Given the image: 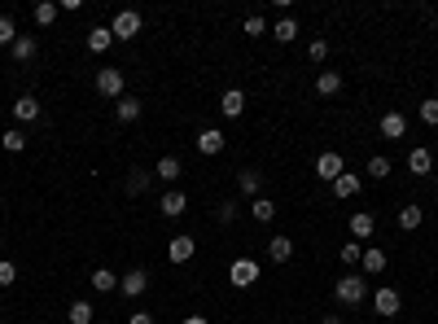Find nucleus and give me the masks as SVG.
I'll return each mask as SVG.
<instances>
[{"instance_id":"obj_34","label":"nucleus","mask_w":438,"mask_h":324,"mask_svg":"<svg viewBox=\"0 0 438 324\" xmlns=\"http://www.w3.org/2000/svg\"><path fill=\"white\" fill-rule=\"evenodd\" d=\"M13 40H18L13 18H5V13H0V48H13Z\"/></svg>"},{"instance_id":"obj_4","label":"nucleus","mask_w":438,"mask_h":324,"mask_svg":"<svg viewBox=\"0 0 438 324\" xmlns=\"http://www.w3.org/2000/svg\"><path fill=\"white\" fill-rule=\"evenodd\" d=\"M228 281H233V289H250L254 281H259V263H254V259H233Z\"/></svg>"},{"instance_id":"obj_12","label":"nucleus","mask_w":438,"mask_h":324,"mask_svg":"<svg viewBox=\"0 0 438 324\" xmlns=\"http://www.w3.org/2000/svg\"><path fill=\"white\" fill-rule=\"evenodd\" d=\"M377 132H381L385 140H399V136L407 132V114H399V110H390V114H381V123H377Z\"/></svg>"},{"instance_id":"obj_2","label":"nucleus","mask_w":438,"mask_h":324,"mask_svg":"<svg viewBox=\"0 0 438 324\" xmlns=\"http://www.w3.org/2000/svg\"><path fill=\"white\" fill-rule=\"evenodd\" d=\"M92 84H97V92H101V96H110V101L127 96V79H123V70H114V66H101Z\"/></svg>"},{"instance_id":"obj_18","label":"nucleus","mask_w":438,"mask_h":324,"mask_svg":"<svg viewBox=\"0 0 438 324\" xmlns=\"http://www.w3.org/2000/svg\"><path fill=\"white\" fill-rule=\"evenodd\" d=\"M259 189H263V176H259L254 167L237 171V193H241V197H250V202H254V197H259Z\"/></svg>"},{"instance_id":"obj_39","label":"nucleus","mask_w":438,"mask_h":324,"mask_svg":"<svg viewBox=\"0 0 438 324\" xmlns=\"http://www.w3.org/2000/svg\"><path fill=\"white\" fill-rule=\"evenodd\" d=\"M215 219H219V223H233V219H237V202H219V206H215Z\"/></svg>"},{"instance_id":"obj_11","label":"nucleus","mask_w":438,"mask_h":324,"mask_svg":"<svg viewBox=\"0 0 438 324\" xmlns=\"http://www.w3.org/2000/svg\"><path fill=\"white\" fill-rule=\"evenodd\" d=\"M219 114H224V118H241V114H246V92H241V88H228V92L219 96Z\"/></svg>"},{"instance_id":"obj_41","label":"nucleus","mask_w":438,"mask_h":324,"mask_svg":"<svg viewBox=\"0 0 438 324\" xmlns=\"http://www.w3.org/2000/svg\"><path fill=\"white\" fill-rule=\"evenodd\" d=\"M127 324H158V320H153L149 311H132V320H127Z\"/></svg>"},{"instance_id":"obj_40","label":"nucleus","mask_w":438,"mask_h":324,"mask_svg":"<svg viewBox=\"0 0 438 324\" xmlns=\"http://www.w3.org/2000/svg\"><path fill=\"white\" fill-rule=\"evenodd\" d=\"M307 57H312V62H324V57H329V40H312V48H307Z\"/></svg>"},{"instance_id":"obj_38","label":"nucleus","mask_w":438,"mask_h":324,"mask_svg":"<svg viewBox=\"0 0 438 324\" xmlns=\"http://www.w3.org/2000/svg\"><path fill=\"white\" fill-rule=\"evenodd\" d=\"M13 281H18V267H13L9 259H0V289H9Z\"/></svg>"},{"instance_id":"obj_35","label":"nucleus","mask_w":438,"mask_h":324,"mask_svg":"<svg viewBox=\"0 0 438 324\" xmlns=\"http://www.w3.org/2000/svg\"><path fill=\"white\" fill-rule=\"evenodd\" d=\"M368 176H373V180H385V176H390V158L373 154V158H368Z\"/></svg>"},{"instance_id":"obj_7","label":"nucleus","mask_w":438,"mask_h":324,"mask_svg":"<svg viewBox=\"0 0 438 324\" xmlns=\"http://www.w3.org/2000/svg\"><path fill=\"white\" fill-rule=\"evenodd\" d=\"M342 171H346V162H342V154H333V149H324V154L316 158V176H320V180H329V184L338 180Z\"/></svg>"},{"instance_id":"obj_17","label":"nucleus","mask_w":438,"mask_h":324,"mask_svg":"<svg viewBox=\"0 0 438 324\" xmlns=\"http://www.w3.org/2000/svg\"><path fill=\"white\" fill-rule=\"evenodd\" d=\"M197 255V241L193 237H171V245H167V259L171 263H189Z\"/></svg>"},{"instance_id":"obj_8","label":"nucleus","mask_w":438,"mask_h":324,"mask_svg":"<svg viewBox=\"0 0 438 324\" xmlns=\"http://www.w3.org/2000/svg\"><path fill=\"white\" fill-rule=\"evenodd\" d=\"M13 118H18V123H35V118H44V106H40V96L22 92L18 101H13Z\"/></svg>"},{"instance_id":"obj_26","label":"nucleus","mask_w":438,"mask_h":324,"mask_svg":"<svg viewBox=\"0 0 438 324\" xmlns=\"http://www.w3.org/2000/svg\"><path fill=\"white\" fill-rule=\"evenodd\" d=\"M88 285H92L97 294H114V289H119V276H114L110 267H97L92 276H88Z\"/></svg>"},{"instance_id":"obj_9","label":"nucleus","mask_w":438,"mask_h":324,"mask_svg":"<svg viewBox=\"0 0 438 324\" xmlns=\"http://www.w3.org/2000/svg\"><path fill=\"white\" fill-rule=\"evenodd\" d=\"M158 211H163L167 219H180V215L189 211V193H185V189H167L163 202H158Z\"/></svg>"},{"instance_id":"obj_31","label":"nucleus","mask_w":438,"mask_h":324,"mask_svg":"<svg viewBox=\"0 0 438 324\" xmlns=\"http://www.w3.org/2000/svg\"><path fill=\"white\" fill-rule=\"evenodd\" d=\"M0 145H5V154H22V149H27V132H18V128H5V136H0Z\"/></svg>"},{"instance_id":"obj_37","label":"nucleus","mask_w":438,"mask_h":324,"mask_svg":"<svg viewBox=\"0 0 438 324\" xmlns=\"http://www.w3.org/2000/svg\"><path fill=\"white\" fill-rule=\"evenodd\" d=\"M241 31H246V35H263V31H268V22H263V13H250V18L241 22Z\"/></svg>"},{"instance_id":"obj_13","label":"nucleus","mask_w":438,"mask_h":324,"mask_svg":"<svg viewBox=\"0 0 438 324\" xmlns=\"http://www.w3.org/2000/svg\"><path fill=\"white\" fill-rule=\"evenodd\" d=\"M153 176H158L163 184H171V189H175V184H180V176H185V162L167 154V158H158V167H153Z\"/></svg>"},{"instance_id":"obj_20","label":"nucleus","mask_w":438,"mask_h":324,"mask_svg":"<svg viewBox=\"0 0 438 324\" xmlns=\"http://www.w3.org/2000/svg\"><path fill=\"white\" fill-rule=\"evenodd\" d=\"M35 53H40L35 35H18V40H13V48H9V57H13V62H22V66H27V62H35Z\"/></svg>"},{"instance_id":"obj_5","label":"nucleus","mask_w":438,"mask_h":324,"mask_svg":"<svg viewBox=\"0 0 438 324\" xmlns=\"http://www.w3.org/2000/svg\"><path fill=\"white\" fill-rule=\"evenodd\" d=\"M110 31H114V40H136L141 35V13L136 9H119L114 22H110Z\"/></svg>"},{"instance_id":"obj_44","label":"nucleus","mask_w":438,"mask_h":324,"mask_svg":"<svg viewBox=\"0 0 438 324\" xmlns=\"http://www.w3.org/2000/svg\"><path fill=\"white\" fill-rule=\"evenodd\" d=\"M0 74H5V66H0Z\"/></svg>"},{"instance_id":"obj_15","label":"nucleus","mask_w":438,"mask_h":324,"mask_svg":"<svg viewBox=\"0 0 438 324\" xmlns=\"http://www.w3.org/2000/svg\"><path fill=\"white\" fill-rule=\"evenodd\" d=\"M407 171H412V176H434V154H429L425 145H417L407 154Z\"/></svg>"},{"instance_id":"obj_3","label":"nucleus","mask_w":438,"mask_h":324,"mask_svg":"<svg viewBox=\"0 0 438 324\" xmlns=\"http://www.w3.org/2000/svg\"><path fill=\"white\" fill-rule=\"evenodd\" d=\"M373 311H377L381 320H395V315L403 311V298H399V289H395V285H381V289L373 294Z\"/></svg>"},{"instance_id":"obj_14","label":"nucleus","mask_w":438,"mask_h":324,"mask_svg":"<svg viewBox=\"0 0 438 324\" xmlns=\"http://www.w3.org/2000/svg\"><path fill=\"white\" fill-rule=\"evenodd\" d=\"M141 114H145V106H141V96H132V92L114 101V118H119V123H136Z\"/></svg>"},{"instance_id":"obj_27","label":"nucleus","mask_w":438,"mask_h":324,"mask_svg":"<svg viewBox=\"0 0 438 324\" xmlns=\"http://www.w3.org/2000/svg\"><path fill=\"white\" fill-rule=\"evenodd\" d=\"M355 193H359V176H351V171H342V176L333 180V197H342V202H346V197H355Z\"/></svg>"},{"instance_id":"obj_42","label":"nucleus","mask_w":438,"mask_h":324,"mask_svg":"<svg viewBox=\"0 0 438 324\" xmlns=\"http://www.w3.org/2000/svg\"><path fill=\"white\" fill-rule=\"evenodd\" d=\"M185 324H211L206 315H185Z\"/></svg>"},{"instance_id":"obj_21","label":"nucleus","mask_w":438,"mask_h":324,"mask_svg":"<svg viewBox=\"0 0 438 324\" xmlns=\"http://www.w3.org/2000/svg\"><path fill=\"white\" fill-rule=\"evenodd\" d=\"M66 320H70V324H97V307L88 303V298H75L70 311H66Z\"/></svg>"},{"instance_id":"obj_30","label":"nucleus","mask_w":438,"mask_h":324,"mask_svg":"<svg viewBox=\"0 0 438 324\" xmlns=\"http://www.w3.org/2000/svg\"><path fill=\"white\" fill-rule=\"evenodd\" d=\"M272 40H280V44H294V40H298V22H294V18H280L276 27H272Z\"/></svg>"},{"instance_id":"obj_6","label":"nucleus","mask_w":438,"mask_h":324,"mask_svg":"<svg viewBox=\"0 0 438 324\" xmlns=\"http://www.w3.org/2000/svg\"><path fill=\"white\" fill-rule=\"evenodd\" d=\"M119 289H123L127 298H145V294H149V272H145V267H132L127 276H119Z\"/></svg>"},{"instance_id":"obj_22","label":"nucleus","mask_w":438,"mask_h":324,"mask_svg":"<svg viewBox=\"0 0 438 324\" xmlns=\"http://www.w3.org/2000/svg\"><path fill=\"white\" fill-rule=\"evenodd\" d=\"M268 259H272V263H290V259H294V241L276 233V237L268 241Z\"/></svg>"},{"instance_id":"obj_29","label":"nucleus","mask_w":438,"mask_h":324,"mask_svg":"<svg viewBox=\"0 0 438 324\" xmlns=\"http://www.w3.org/2000/svg\"><path fill=\"white\" fill-rule=\"evenodd\" d=\"M110 44H114V31H110V27H92V31H88V48H92V53H106Z\"/></svg>"},{"instance_id":"obj_16","label":"nucleus","mask_w":438,"mask_h":324,"mask_svg":"<svg viewBox=\"0 0 438 324\" xmlns=\"http://www.w3.org/2000/svg\"><path fill=\"white\" fill-rule=\"evenodd\" d=\"M373 233H377V219L368 211H355L351 215V241H368Z\"/></svg>"},{"instance_id":"obj_36","label":"nucleus","mask_w":438,"mask_h":324,"mask_svg":"<svg viewBox=\"0 0 438 324\" xmlns=\"http://www.w3.org/2000/svg\"><path fill=\"white\" fill-rule=\"evenodd\" d=\"M338 255H342V263H351V267H355L359 259H364V245H359V241H346V245H342Z\"/></svg>"},{"instance_id":"obj_43","label":"nucleus","mask_w":438,"mask_h":324,"mask_svg":"<svg viewBox=\"0 0 438 324\" xmlns=\"http://www.w3.org/2000/svg\"><path fill=\"white\" fill-rule=\"evenodd\" d=\"M320 324H342V315H324V320H320Z\"/></svg>"},{"instance_id":"obj_23","label":"nucleus","mask_w":438,"mask_h":324,"mask_svg":"<svg viewBox=\"0 0 438 324\" xmlns=\"http://www.w3.org/2000/svg\"><path fill=\"white\" fill-rule=\"evenodd\" d=\"M149 180L153 176H149L145 167H132V171H127V180H123V189L132 193V197H141V193H149Z\"/></svg>"},{"instance_id":"obj_32","label":"nucleus","mask_w":438,"mask_h":324,"mask_svg":"<svg viewBox=\"0 0 438 324\" xmlns=\"http://www.w3.org/2000/svg\"><path fill=\"white\" fill-rule=\"evenodd\" d=\"M250 211H254V219H259V223H272V219H276V202H272V197H254Z\"/></svg>"},{"instance_id":"obj_28","label":"nucleus","mask_w":438,"mask_h":324,"mask_svg":"<svg viewBox=\"0 0 438 324\" xmlns=\"http://www.w3.org/2000/svg\"><path fill=\"white\" fill-rule=\"evenodd\" d=\"M421 223H425V211H421V206H403V211H399V228H403V233H417Z\"/></svg>"},{"instance_id":"obj_33","label":"nucleus","mask_w":438,"mask_h":324,"mask_svg":"<svg viewBox=\"0 0 438 324\" xmlns=\"http://www.w3.org/2000/svg\"><path fill=\"white\" fill-rule=\"evenodd\" d=\"M417 118L425 123V128H438V96H425L421 110H417Z\"/></svg>"},{"instance_id":"obj_19","label":"nucleus","mask_w":438,"mask_h":324,"mask_svg":"<svg viewBox=\"0 0 438 324\" xmlns=\"http://www.w3.org/2000/svg\"><path fill=\"white\" fill-rule=\"evenodd\" d=\"M385 250H377V245H364V259H359V267H364V276H381L385 272Z\"/></svg>"},{"instance_id":"obj_24","label":"nucleus","mask_w":438,"mask_h":324,"mask_svg":"<svg viewBox=\"0 0 438 324\" xmlns=\"http://www.w3.org/2000/svg\"><path fill=\"white\" fill-rule=\"evenodd\" d=\"M58 13H62V5H53V0H44V5H35V9H31V18H35V27H40V31L53 27Z\"/></svg>"},{"instance_id":"obj_45","label":"nucleus","mask_w":438,"mask_h":324,"mask_svg":"<svg viewBox=\"0 0 438 324\" xmlns=\"http://www.w3.org/2000/svg\"><path fill=\"white\" fill-rule=\"evenodd\" d=\"M97 324H101V320H97Z\"/></svg>"},{"instance_id":"obj_25","label":"nucleus","mask_w":438,"mask_h":324,"mask_svg":"<svg viewBox=\"0 0 438 324\" xmlns=\"http://www.w3.org/2000/svg\"><path fill=\"white\" fill-rule=\"evenodd\" d=\"M316 92H320V96H338V92H342V74H338V70H320V74H316Z\"/></svg>"},{"instance_id":"obj_10","label":"nucleus","mask_w":438,"mask_h":324,"mask_svg":"<svg viewBox=\"0 0 438 324\" xmlns=\"http://www.w3.org/2000/svg\"><path fill=\"white\" fill-rule=\"evenodd\" d=\"M224 145H228V136H224L219 128H206V132H197V154H206V158L224 154Z\"/></svg>"},{"instance_id":"obj_1","label":"nucleus","mask_w":438,"mask_h":324,"mask_svg":"<svg viewBox=\"0 0 438 324\" xmlns=\"http://www.w3.org/2000/svg\"><path fill=\"white\" fill-rule=\"evenodd\" d=\"M333 298H338L342 307H359L368 298V281H364V272H346V276L333 281Z\"/></svg>"}]
</instances>
